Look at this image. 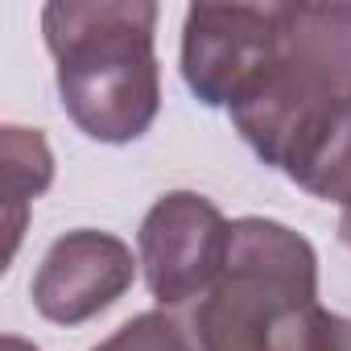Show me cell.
<instances>
[{
	"label": "cell",
	"instance_id": "cell-3",
	"mask_svg": "<svg viewBox=\"0 0 351 351\" xmlns=\"http://www.w3.org/2000/svg\"><path fill=\"white\" fill-rule=\"evenodd\" d=\"M351 95V9L281 5L273 58L256 87L232 108V124L265 165H277L289 136L326 104Z\"/></svg>",
	"mask_w": 351,
	"mask_h": 351
},
{
	"label": "cell",
	"instance_id": "cell-7",
	"mask_svg": "<svg viewBox=\"0 0 351 351\" xmlns=\"http://www.w3.org/2000/svg\"><path fill=\"white\" fill-rule=\"evenodd\" d=\"M277 169L314 199L351 203V95L314 112L285 145Z\"/></svg>",
	"mask_w": 351,
	"mask_h": 351
},
{
	"label": "cell",
	"instance_id": "cell-2",
	"mask_svg": "<svg viewBox=\"0 0 351 351\" xmlns=\"http://www.w3.org/2000/svg\"><path fill=\"white\" fill-rule=\"evenodd\" d=\"M318 256L277 219H236L211 289L195 302L199 351H310L318 326Z\"/></svg>",
	"mask_w": 351,
	"mask_h": 351
},
{
	"label": "cell",
	"instance_id": "cell-6",
	"mask_svg": "<svg viewBox=\"0 0 351 351\" xmlns=\"http://www.w3.org/2000/svg\"><path fill=\"white\" fill-rule=\"evenodd\" d=\"M132 273L136 261L120 236L79 228L58 236L42 256L34 277V306L58 326H79L108 310L132 285Z\"/></svg>",
	"mask_w": 351,
	"mask_h": 351
},
{
	"label": "cell",
	"instance_id": "cell-12",
	"mask_svg": "<svg viewBox=\"0 0 351 351\" xmlns=\"http://www.w3.org/2000/svg\"><path fill=\"white\" fill-rule=\"evenodd\" d=\"M339 236H343V244L351 248V203L343 207V215H339Z\"/></svg>",
	"mask_w": 351,
	"mask_h": 351
},
{
	"label": "cell",
	"instance_id": "cell-10",
	"mask_svg": "<svg viewBox=\"0 0 351 351\" xmlns=\"http://www.w3.org/2000/svg\"><path fill=\"white\" fill-rule=\"evenodd\" d=\"M310 351H351V318H339V314L322 310L318 326H314V347Z\"/></svg>",
	"mask_w": 351,
	"mask_h": 351
},
{
	"label": "cell",
	"instance_id": "cell-5",
	"mask_svg": "<svg viewBox=\"0 0 351 351\" xmlns=\"http://www.w3.org/2000/svg\"><path fill=\"white\" fill-rule=\"evenodd\" d=\"M232 223L223 211L195 191L161 195L141 223V269L145 285L161 306L199 302L223 269Z\"/></svg>",
	"mask_w": 351,
	"mask_h": 351
},
{
	"label": "cell",
	"instance_id": "cell-11",
	"mask_svg": "<svg viewBox=\"0 0 351 351\" xmlns=\"http://www.w3.org/2000/svg\"><path fill=\"white\" fill-rule=\"evenodd\" d=\"M0 351H38L34 343H25L21 335H5V343H0Z\"/></svg>",
	"mask_w": 351,
	"mask_h": 351
},
{
	"label": "cell",
	"instance_id": "cell-1",
	"mask_svg": "<svg viewBox=\"0 0 351 351\" xmlns=\"http://www.w3.org/2000/svg\"><path fill=\"white\" fill-rule=\"evenodd\" d=\"M42 34L58 66L66 116L104 145L149 132L161 108L157 5L149 0H54L42 9Z\"/></svg>",
	"mask_w": 351,
	"mask_h": 351
},
{
	"label": "cell",
	"instance_id": "cell-9",
	"mask_svg": "<svg viewBox=\"0 0 351 351\" xmlns=\"http://www.w3.org/2000/svg\"><path fill=\"white\" fill-rule=\"evenodd\" d=\"M95 351H195L186 330L169 314H136L128 318L112 339H104Z\"/></svg>",
	"mask_w": 351,
	"mask_h": 351
},
{
	"label": "cell",
	"instance_id": "cell-8",
	"mask_svg": "<svg viewBox=\"0 0 351 351\" xmlns=\"http://www.w3.org/2000/svg\"><path fill=\"white\" fill-rule=\"evenodd\" d=\"M54 178V157H50V145L38 128H17L9 124L5 128V232H9V248H5V261L17 256V244H21V228H25V211L29 203L50 186Z\"/></svg>",
	"mask_w": 351,
	"mask_h": 351
},
{
	"label": "cell",
	"instance_id": "cell-4",
	"mask_svg": "<svg viewBox=\"0 0 351 351\" xmlns=\"http://www.w3.org/2000/svg\"><path fill=\"white\" fill-rule=\"evenodd\" d=\"M281 5H195L182 25V79L207 108H236L265 75Z\"/></svg>",
	"mask_w": 351,
	"mask_h": 351
}]
</instances>
